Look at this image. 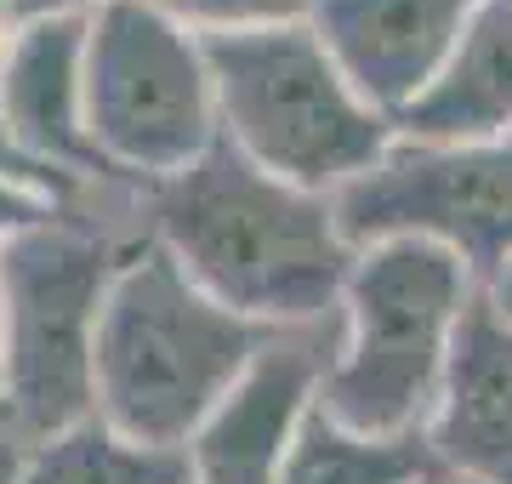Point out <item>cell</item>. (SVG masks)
Returning a JSON list of instances; mask_svg holds the SVG:
<instances>
[{"label": "cell", "mask_w": 512, "mask_h": 484, "mask_svg": "<svg viewBox=\"0 0 512 484\" xmlns=\"http://www.w3.org/2000/svg\"><path fill=\"white\" fill-rule=\"evenodd\" d=\"M131 228L165 245L222 308L268 331L342 319L359 257L330 194L285 183L228 143L165 183L131 188Z\"/></svg>", "instance_id": "6da1fadb"}, {"label": "cell", "mask_w": 512, "mask_h": 484, "mask_svg": "<svg viewBox=\"0 0 512 484\" xmlns=\"http://www.w3.org/2000/svg\"><path fill=\"white\" fill-rule=\"evenodd\" d=\"M274 336L222 308L165 245L131 228L97 331V416L143 445L188 450Z\"/></svg>", "instance_id": "7a4b0ae2"}, {"label": "cell", "mask_w": 512, "mask_h": 484, "mask_svg": "<svg viewBox=\"0 0 512 484\" xmlns=\"http://www.w3.org/2000/svg\"><path fill=\"white\" fill-rule=\"evenodd\" d=\"M131 245V188L0 245L6 308V405L0 445L29 450L97 410V331L114 268Z\"/></svg>", "instance_id": "3957f363"}, {"label": "cell", "mask_w": 512, "mask_h": 484, "mask_svg": "<svg viewBox=\"0 0 512 484\" xmlns=\"http://www.w3.org/2000/svg\"><path fill=\"white\" fill-rule=\"evenodd\" d=\"M478 297V280L439 245H365L342 291V342L319 405L382 439L427 433L439 416L461 319Z\"/></svg>", "instance_id": "277c9868"}, {"label": "cell", "mask_w": 512, "mask_h": 484, "mask_svg": "<svg viewBox=\"0 0 512 484\" xmlns=\"http://www.w3.org/2000/svg\"><path fill=\"white\" fill-rule=\"evenodd\" d=\"M205 52L217 80L222 143L285 183L336 200L399 143L393 114L353 86L313 23L222 35L205 40Z\"/></svg>", "instance_id": "5b68a950"}, {"label": "cell", "mask_w": 512, "mask_h": 484, "mask_svg": "<svg viewBox=\"0 0 512 484\" xmlns=\"http://www.w3.org/2000/svg\"><path fill=\"white\" fill-rule=\"evenodd\" d=\"M86 131L120 188L188 171L222 143L217 80L200 35L143 0H114L86 23Z\"/></svg>", "instance_id": "8992f818"}, {"label": "cell", "mask_w": 512, "mask_h": 484, "mask_svg": "<svg viewBox=\"0 0 512 484\" xmlns=\"http://www.w3.org/2000/svg\"><path fill=\"white\" fill-rule=\"evenodd\" d=\"M353 251L382 240L439 245L490 291L512 268V137L507 143H421L393 149L336 194Z\"/></svg>", "instance_id": "52a82bcc"}, {"label": "cell", "mask_w": 512, "mask_h": 484, "mask_svg": "<svg viewBox=\"0 0 512 484\" xmlns=\"http://www.w3.org/2000/svg\"><path fill=\"white\" fill-rule=\"evenodd\" d=\"M336 342H342V319L279 331L239 376V388L188 439V484H279L296 428L325 388Z\"/></svg>", "instance_id": "ba28073f"}, {"label": "cell", "mask_w": 512, "mask_h": 484, "mask_svg": "<svg viewBox=\"0 0 512 484\" xmlns=\"http://www.w3.org/2000/svg\"><path fill=\"white\" fill-rule=\"evenodd\" d=\"M92 23V18H86ZM86 23H23L0 52V109L29 160L52 171L74 205L120 194L86 131Z\"/></svg>", "instance_id": "9c48e42d"}, {"label": "cell", "mask_w": 512, "mask_h": 484, "mask_svg": "<svg viewBox=\"0 0 512 484\" xmlns=\"http://www.w3.org/2000/svg\"><path fill=\"white\" fill-rule=\"evenodd\" d=\"M478 0H313V35L348 80L399 120L461 40Z\"/></svg>", "instance_id": "30bf717a"}, {"label": "cell", "mask_w": 512, "mask_h": 484, "mask_svg": "<svg viewBox=\"0 0 512 484\" xmlns=\"http://www.w3.org/2000/svg\"><path fill=\"white\" fill-rule=\"evenodd\" d=\"M427 445L444 473L512 484V319L478 297L461 319Z\"/></svg>", "instance_id": "8fae6325"}, {"label": "cell", "mask_w": 512, "mask_h": 484, "mask_svg": "<svg viewBox=\"0 0 512 484\" xmlns=\"http://www.w3.org/2000/svg\"><path fill=\"white\" fill-rule=\"evenodd\" d=\"M421 143H507L512 137V0H478L433 86L393 120Z\"/></svg>", "instance_id": "7c38bea8"}, {"label": "cell", "mask_w": 512, "mask_h": 484, "mask_svg": "<svg viewBox=\"0 0 512 484\" xmlns=\"http://www.w3.org/2000/svg\"><path fill=\"white\" fill-rule=\"evenodd\" d=\"M12 484H188V456L143 445L92 410L74 428L18 450Z\"/></svg>", "instance_id": "4fadbf2b"}, {"label": "cell", "mask_w": 512, "mask_h": 484, "mask_svg": "<svg viewBox=\"0 0 512 484\" xmlns=\"http://www.w3.org/2000/svg\"><path fill=\"white\" fill-rule=\"evenodd\" d=\"M433 473H444V467L427 445V433H410V439L359 433L313 399L279 484H421Z\"/></svg>", "instance_id": "5bb4252c"}, {"label": "cell", "mask_w": 512, "mask_h": 484, "mask_svg": "<svg viewBox=\"0 0 512 484\" xmlns=\"http://www.w3.org/2000/svg\"><path fill=\"white\" fill-rule=\"evenodd\" d=\"M171 23H183L188 35L222 40V35H256V29H285V23H308L313 0H143Z\"/></svg>", "instance_id": "9a60e30c"}, {"label": "cell", "mask_w": 512, "mask_h": 484, "mask_svg": "<svg viewBox=\"0 0 512 484\" xmlns=\"http://www.w3.org/2000/svg\"><path fill=\"white\" fill-rule=\"evenodd\" d=\"M0 183L40 188V194H52L57 205H74V194H69V188L57 183L52 171L40 166V160H29V149H23L18 137H12V126H6V109H0Z\"/></svg>", "instance_id": "2e32d148"}, {"label": "cell", "mask_w": 512, "mask_h": 484, "mask_svg": "<svg viewBox=\"0 0 512 484\" xmlns=\"http://www.w3.org/2000/svg\"><path fill=\"white\" fill-rule=\"evenodd\" d=\"M63 205L52 200V194H40V188H18V183H0V245L18 240L23 228L46 223V217H57Z\"/></svg>", "instance_id": "e0dca14e"}, {"label": "cell", "mask_w": 512, "mask_h": 484, "mask_svg": "<svg viewBox=\"0 0 512 484\" xmlns=\"http://www.w3.org/2000/svg\"><path fill=\"white\" fill-rule=\"evenodd\" d=\"M103 6H114V0H12V23H69V18H97Z\"/></svg>", "instance_id": "ac0fdd59"}, {"label": "cell", "mask_w": 512, "mask_h": 484, "mask_svg": "<svg viewBox=\"0 0 512 484\" xmlns=\"http://www.w3.org/2000/svg\"><path fill=\"white\" fill-rule=\"evenodd\" d=\"M484 297H490V302H495V308H501V314H507V319H512V268H507V274H501V280H495V285H490V291H484Z\"/></svg>", "instance_id": "d6986e66"}, {"label": "cell", "mask_w": 512, "mask_h": 484, "mask_svg": "<svg viewBox=\"0 0 512 484\" xmlns=\"http://www.w3.org/2000/svg\"><path fill=\"white\" fill-rule=\"evenodd\" d=\"M12 29H18V23H12V0H0V52H6V40H12Z\"/></svg>", "instance_id": "ffe728a7"}, {"label": "cell", "mask_w": 512, "mask_h": 484, "mask_svg": "<svg viewBox=\"0 0 512 484\" xmlns=\"http://www.w3.org/2000/svg\"><path fill=\"white\" fill-rule=\"evenodd\" d=\"M0 405H6V308H0Z\"/></svg>", "instance_id": "44dd1931"}, {"label": "cell", "mask_w": 512, "mask_h": 484, "mask_svg": "<svg viewBox=\"0 0 512 484\" xmlns=\"http://www.w3.org/2000/svg\"><path fill=\"white\" fill-rule=\"evenodd\" d=\"M12 467H18V450L0 445V484H12Z\"/></svg>", "instance_id": "7402d4cb"}, {"label": "cell", "mask_w": 512, "mask_h": 484, "mask_svg": "<svg viewBox=\"0 0 512 484\" xmlns=\"http://www.w3.org/2000/svg\"><path fill=\"white\" fill-rule=\"evenodd\" d=\"M439 484H484V479H467V473H444Z\"/></svg>", "instance_id": "603a6c76"}, {"label": "cell", "mask_w": 512, "mask_h": 484, "mask_svg": "<svg viewBox=\"0 0 512 484\" xmlns=\"http://www.w3.org/2000/svg\"><path fill=\"white\" fill-rule=\"evenodd\" d=\"M439 479H444V473H433V479H421V484H439Z\"/></svg>", "instance_id": "cb8c5ba5"}]
</instances>
